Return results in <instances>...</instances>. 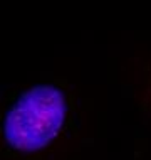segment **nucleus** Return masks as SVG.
<instances>
[{"label":"nucleus","instance_id":"nucleus-1","mask_svg":"<svg viewBox=\"0 0 151 160\" xmlns=\"http://www.w3.org/2000/svg\"><path fill=\"white\" fill-rule=\"evenodd\" d=\"M67 113V98L59 86L35 84L25 89L5 113L2 123L3 140L15 152H40L59 137Z\"/></svg>","mask_w":151,"mask_h":160}]
</instances>
